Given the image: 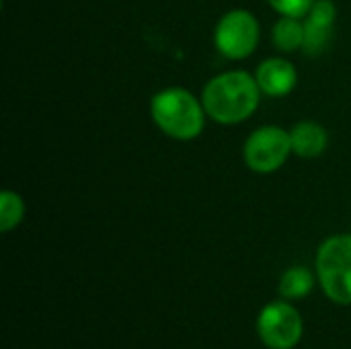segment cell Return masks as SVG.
Instances as JSON below:
<instances>
[{"mask_svg": "<svg viewBox=\"0 0 351 349\" xmlns=\"http://www.w3.org/2000/svg\"><path fill=\"white\" fill-rule=\"evenodd\" d=\"M292 152V138L290 132L265 125L255 130L245 142V163L251 171L267 175L278 171Z\"/></svg>", "mask_w": 351, "mask_h": 349, "instance_id": "obj_4", "label": "cell"}, {"mask_svg": "<svg viewBox=\"0 0 351 349\" xmlns=\"http://www.w3.org/2000/svg\"><path fill=\"white\" fill-rule=\"evenodd\" d=\"M214 41L228 60H243L259 43V23L249 10H230L218 21Z\"/></svg>", "mask_w": 351, "mask_h": 349, "instance_id": "obj_5", "label": "cell"}, {"mask_svg": "<svg viewBox=\"0 0 351 349\" xmlns=\"http://www.w3.org/2000/svg\"><path fill=\"white\" fill-rule=\"evenodd\" d=\"M150 113L160 132L181 142L197 138L206 123L204 105H199L189 91L179 86L156 93L150 103Z\"/></svg>", "mask_w": 351, "mask_h": 349, "instance_id": "obj_2", "label": "cell"}, {"mask_svg": "<svg viewBox=\"0 0 351 349\" xmlns=\"http://www.w3.org/2000/svg\"><path fill=\"white\" fill-rule=\"evenodd\" d=\"M259 337L271 349H290L300 341L302 321L296 309L286 302H274L259 315Z\"/></svg>", "mask_w": 351, "mask_h": 349, "instance_id": "obj_6", "label": "cell"}, {"mask_svg": "<svg viewBox=\"0 0 351 349\" xmlns=\"http://www.w3.org/2000/svg\"><path fill=\"white\" fill-rule=\"evenodd\" d=\"M317 272L321 286L331 300L351 304V234L331 237L321 245Z\"/></svg>", "mask_w": 351, "mask_h": 349, "instance_id": "obj_3", "label": "cell"}, {"mask_svg": "<svg viewBox=\"0 0 351 349\" xmlns=\"http://www.w3.org/2000/svg\"><path fill=\"white\" fill-rule=\"evenodd\" d=\"M274 45L282 51H296L304 45V23L296 16H282L274 25Z\"/></svg>", "mask_w": 351, "mask_h": 349, "instance_id": "obj_9", "label": "cell"}, {"mask_svg": "<svg viewBox=\"0 0 351 349\" xmlns=\"http://www.w3.org/2000/svg\"><path fill=\"white\" fill-rule=\"evenodd\" d=\"M257 84L269 97H286L294 91L298 74L296 68L284 58H269L257 68Z\"/></svg>", "mask_w": 351, "mask_h": 349, "instance_id": "obj_7", "label": "cell"}, {"mask_svg": "<svg viewBox=\"0 0 351 349\" xmlns=\"http://www.w3.org/2000/svg\"><path fill=\"white\" fill-rule=\"evenodd\" d=\"M280 14L284 16H296V19H302L311 12L313 4L317 0H267Z\"/></svg>", "mask_w": 351, "mask_h": 349, "instance_id": "obj_13", "label": "cell"}, {"mask_svg": "<svg viewBox=\"0 0 351 349\" xmlns=\"http://www.w3.org/2000/svg\"><path fill=\"white\" fill-rule=\"evenodd\" d=\"M261 88L257 78L247 72L234 70L212 78L204 88V109L206 113L224 125L241 123L255 113L259 107Z\"/></svg>", "mask_w": 351, "mask_h": 349, "instance_id": "obj_1", "label": "cell"}, {"mask_svg": "<svg viewBox=\"0 0 351 349\" xmlns=\"http://www.w3.org/2000/svg\"><path fill=\"white\" fill-rule=\"evenodd\" d=\"M331 31H333L331 25H323V23L306 19L304 21V45H302V49L308 56H317V53L325 51V47L331 39Z\"/></svg>", "mask_w": 351, "mask_h": 349, "instance_id": "obj_12", "label": "cell"}, {"mask_svg": "<svg viewBox=\"0 0 351 349\" xmlns=\"http://www.w3.org/2000/svg\"><path fill=\"white\" fill-rule=\"evenodd\" d=\"M292 138V152L302 158H317L325 152L329 136L325 128L317 121H300L290 132Z\"/></svg>", "mask_w": 351, "mask_h": 349, "instance_id": "obj_8", "label": "cell"}, {"mask_svg": "<svg viewBox=\"0 0 351 349\" xmlns=\"http://www.w3.org/2000/svg\"><path fill=\"white\" fill-rule=\"evenodd\" d=\"M313 288V276L306 267H292L286 272L280 290L286 298H302L311 292Z\"/></svg>", "mask_w": 351, "mask_h": 349, "instance_id": "obj_11", "label": "cell"}, {"mask_svg": "<svg viewBox=\"0 0 351 349\" xmlns=\"http://www.w3.org/2000/svg\"><path fill=\"white\" fill-rule=\"evenodd\" d=\"M25 216V204L19 193L14 191H2L0 193V230L8 232L14 226L21 224Z\"/></svg>", "mask_w": 351, "mask_h": 349, "instance_id": "obj_10", "label": "cell"}]
</instances>
